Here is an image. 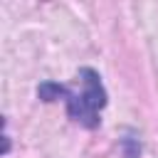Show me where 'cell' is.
I'll list each match as a JSON object with an SVG mask.
<instances>
[{
	"mask_svg": "<svg viewBox=\"0 0 158 158\" xmlns=\"http://www.w3.org/2000/svg\"><path fill=\"white\" fill-rule=\"evenodd\" d=\"M79 79H81V91L79 94H72L67 89V96H64L67 99V111L77 123H81L86 128H96L99 121H101L99 111L106 104V91L101 86V77L94 69L84 67V69H79Z\"/></svg>",
	"mask_w": 158,
	"mask_h": 158,
	"instance_id": "1",
	"label": "cell"
}]
</instances>
